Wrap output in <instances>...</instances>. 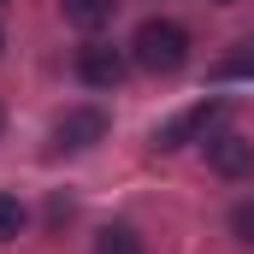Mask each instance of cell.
Masks as SVG:
<instances>
[{
	"mask_svg": "<svg viewBox=\"0 0 254 254\" xmlns=\"http://www.w3.org/2000/svg\"><path fill=\"white\" fill-rule=\"evenodd\" d=\"M130 54H136L142 71L172 77V71H184V60H190V30H184V24H172V18H142V24H136V42H130Z\"/></svg>",
	"mask_w": 254,
	"mask_h": 254,
	"instance_id": "1",
	"label": "cell"
},
{
	"mask_svg": "<svg viewBox=\"0 0 254 254\" xmlns=\"http://www.w3.org/2000/svg\"><path fill=\"white\" fill-rule=\"evenodd\" d=\"M101 136H107V113H101V107H71L60 125H54V148L83 154V148H95Z\"/></svg>",
	"mask_w": 254,
	"mask_h": 254,
	"instance_id": "2",
	"label": "cell"
},
{
	"mask_svg": "<svg viewBox=\"0 0 254 254\" xmlns=\"http://www.w3.org/2000/svg\"><path fill=\"white\" fill-rule=\"evenodd\" d=\"M77 77L89 89H119L125 83V54L107 48V42H89V48H77Z\"/></svg>",
	"mask_w": 254,
	"mask_h": 254,
	"instance_id": "3",
	"label": "cell"
},
{
	"mask_svg": "<svg viewBox=\"0 0 254 254\" xmlns=\"http://www.w3.org/2000/svg\"><path fill=\"white\" fill-rule=\"evenodd\" d=\"M207 166H213L219 178H249L254 172V142L249 136H231V130L213 136V142H207Z\"/></svg>",
	"mask_w": 254,
	"mask_h": 254,
	"instance_id": "4",
	"label": "cell"
},
{
	"mask_svg": "<svg viewBox=\"0 0 254 254\" xmlns=\"http://www.w3.org/2000/svg\"><path fill=\"white\" fill-rule=\"evenodd\" d=\"M219 113H225V101H195L190 113H178L172 125H160V136H154V142H160V148H184V142H195V136L213 125Z\"/></svg>",
	"mask_w": 254,
	"mask_h": 254,
	"instance_id": "5",
	"label": "cell"
},
{
	"mask_svg": "<svg viewBox=\"0 0 254 254\" xmlns=\"http://www.w3.org/2000/svg\"><path fill=\"white\" fill-rule=\"evenodd\" d=\"M60 6H65V24H77V30H107L119 12V0H60Z\"/></svg>",
	"mask_w": 254,
	"mask_h": 254,
	"instance_id": "6",
	"label": "cell"
},
{
	"mask_svg": "<svg viewBox=\"0 0 254 254\" xmlns=\"http://www.w3.org/2000/svg\"><path fill=\"white\" fill-rule=\"evenodd\" d=\"M213 77H219V83H237V77H254V42H237V48H231L225 60L213 65Z\"/></svg>",
	"mask_w": 254,
	"mask_h": 254,
	"instance_id": "7",
	"label": "cell"
},
{
	"mask_svg": "<svg viewBox=\"0 0 254 254\" xmlns=\"http://www.w3.org/2000/svg\"><path fill=\"white\" fill-rule=\"evenodd\" d=\"M95 254H142V243H136L130 225H107V231L95 237Z\"/></svg>",
	"mask_w": 254,
	"mask_h": 254,
	"instance_id": "8",
	"label": "cell"
},
{
	"mask_svg": "<svg viewBox=\"0 0 254 254\" xmlns=\"http://www.w3.org/2000/svg\"><path fill=\"white\" fill-rule=\"evenodd\" d=\"M24 231V207H18V195H0V243H12Z\"/></svg>",
	"mask_w": 254,
	"mask_h": 254,
	"instance_id": "9",
	"label": "cell"
},
{
	"mask_svg": "<svg viewBox=\"0 0 254 254\" xmlns=\"http://www.w3.org/2000/svg\"><path fill=\"white\" fill-rule=\"evenodd\" d=\"M231 231H237V243H254V201H243L231 213Z\"/></svg>",
	"mask_w": 254,
	"mask_h": 254,
	"instance_id": "10",
	"label": "cell"
},
{
	"mask_svg": "<svg viewBox=\"0 0 254 254\" xmlns=\"http://www.w3.org/2000/svg\"><path fill=\"white\" fill-rule=\"evenodd\" d=\"M213 6H231V0H213Z\"/></svg>",
	"mask_w": 254,
	"mask_h": 254,
	"instance_id": "11",
	"label": "cell"
},
{
	"mask_svg": "<svg viewBox=\"0 0 254 254\" xmlns=\"http://www.w3.org/2000/svg\"><path fill=\"white\" fill-rule=\"evenodd\" d=\"M0 125H6V113H0Z\"/></svg>",
	"mask_w": 254,
	"mask_h": 254,
	"instance_id": "12",
	"label": "cell"
},
{
	"mask_svg": "<svg viewBox=\"0 0 254 254\" xmlns=\"http://www.w3.org/2000/svg\"><path fill=\"white\" fill-rule=\"evenodd\" d=\"M0 48H6V36H0Z\"/></svg>",
	"mask_w": 254,
	"mask_h": 254,
	"instance_id": "13",
	"label": "cell"
},
{
	"mask_svg": "<svg viewBox=\"0 0 254 254\" xmlns=\"http://www.w3.org/2000/svg\"><path fill=\"white\" fill-rule=\"evenodd\" d=\"M0 6H6V0H0Z\"/></svg>",
	"mask_w": 254,
	"mask_h": 254,
	"instance_id": "14",
	"label": "cell"
}]
</instances>
